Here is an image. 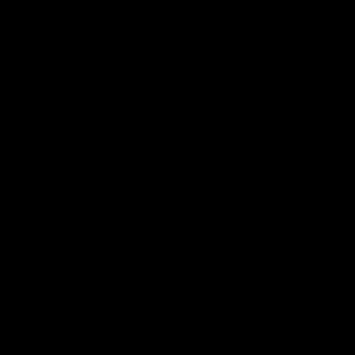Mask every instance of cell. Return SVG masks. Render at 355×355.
I'll use <instances>...</instances> for the list:
<instances>
[]
</instances>
